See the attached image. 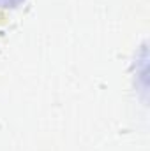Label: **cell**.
<instances>
[{"label": "cell", "instance_id": "1", "mask_svg": "<svg viewBox=\"0 0 150 151\" xmlns=\"http://www.w3.org/2000/svg\"><path fill=\"white\" fill-rule=\"evenodd\" d=\"M25 0H0V7H5V9H9V7H18V5H21Z\"/></svg>", "mask_w": 150, "mask_h": 151}]
</instances>
